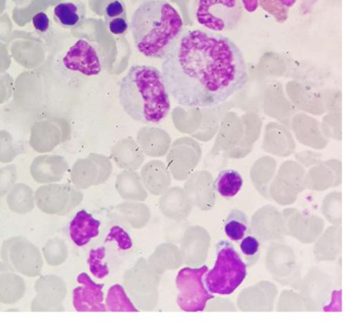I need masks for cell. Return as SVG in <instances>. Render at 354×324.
<instances>
[{
    "label": "cell",
    "mask_w": 354,
    "mask_h": 324,
    "mask_svg": "<svg viewBox=\"0 0 354 324\" xmlns=\"http://www.w3.org/2000/svg\"><path fill=\"white\" fill-rule=\"evenodd\" d=\"M169 95L187 108H212L226 102L248 82L243 53L215 31L183 30L162 59Z\"/></svg>",
    "instance_id": "cell-1"
},
{
    "label": "cell",
    "mask_w": 354,
    "mask_h": 324,
    "mask_svg": "<svg viewBox=\"0 0 354 324\" xmlns=\"http://www.w3.org/2000/svg\"><path fill=\"white\" fill-rule=\"evenodd\" d=\"M119 97L124 111L142 124H159L171 109L168 89L155 66H133L122 80Z\"/></svg>",
    "instance_id": "cell-2"
},
{
    "label": "cell",
    "mask_w": 354,
    "mask_h": 324,
    "mask_svg": "<svg viewBox=\"0 0 354 324\" xmlns=\"http://www.w3.org/2000/svg\"><path fill=\"white\" fill-rule=\"evenodd\" d=\"M130 28L136 48L142 55L162 60L184 30V24L170 2L148 0L133 13Z\"/></svg>",
    "instance_id": "cell-3"
},
{
    "label": "cell",
    "mask_w": 354,
    "mask_h": 324,
    "mask_svg": "<svg viewBox=\"0 0 354 324\" xmlns=\"http://www.w3.org/2000/svg\"><path fill=\"white\" fill-rule=\"evenodd\" d=\"M247 276V266L232 243L222 240L217 244L215 265L204 276V283L210 294H233Z\"/></svg>",
    "instance_id": "cell-4"
},
{
    "label": "cell",
    "mask_w": 354,
    "mask_h": 324,
    "mask_svg": "<svg viewBox=\"0 0 354 324\" xmlns=\"http://www.w3.org/2000/svg\"><path fill=\"white\" fill-rule=\"evenodd\" d=\"M194 15L208 30L231 31L239 24L243 8L241 0H195Z\"/></svg>",
    "instance_id": "cell-5"
},
{
    "label": "cell",
    "mask_w": 354,
    "mask_h": 324,
    "mask_svg": "<svg viewBox=\"0 0 354 324\" xmlns=\"http://www.w3.org/2000/svg\"><path fill=\"white\" fill-rule=\"evenodd\" d=\"M207 271V266L201 268L187 267L176 277V286L179 290L177 303L184 312H203L207 303L214 298V295L205 286L204 276Z\"/></svg>",
    "instance_id": "cell-6"
},
{
    "label": "cell",
    "mask_w": 354,
    "mask_h": 324,
    "mask_svg": "<svg viewBox=\"0 0 354 324\" xmlns=\"http://www.w3.org/2000/svg\"><path fill=\"white\" fill-rule=\"evenodd\" d=\"M62 71L73 77H95L102 71L101 60L97 49L90 42L80 39L62 55Z\"/></svg>",
    "instance_id": "cell-7"
},
{
    "label": "cell",
    "mask_w": 354,
    "mask_h": 324,
    "mask_svg": "<svg viewBox=\"0 0 354 324\" xmlns=\"http://www.w3.org/2000/svg\"><path fill=\"white\" fill-rule=\"evenodd\" d=\"M77 282L82 286L73 290V305L77 312H106L104 285L93 282L86 273L80 274Z\"/></svg>",
    "instance_id": "cell-8"
},
{
    "label": "cell",
    "mask_w": 354,
    "mask_h": 324,
    "mask_svg": "<svg viewBox=\"0 0 354 324\" xmlns=\"http://www.w3.org/2000/svg\"><path fill=\"white\" fill-rule=\"evenodd\" d=\"M101 222L86 211L77 212L70 224V235L75 245L84 246L100 233Z\"/></svg>",
    "instance_id": "cell-9"
},
{
    "label": "cell",
    "mask_w": 354,
    "mask_h": 324,
    "mask_svg": "<svg viewBox=\"0 0 354 324\" xmlns=\"http://www.w3.org/2000/svg\"><path fill=\"white\" fill-rule=\"evenodd\" d=\"M55 21L64 28H77L86 19V6L82 2H62L53 10Z\"/></svg>",
    "instance_id": "cell-10"
},
{
    "label": "cell",
    "mask_w": 354,
    "mask_h": 324,
    "mask_svg": "<svg viewBox=\"0 0 354 324\" xmlns=\"http://www.w3.org/2000/svg\"><path fill=\"white\" fill-rule=\"evenodd\" d=\"M244 180L239 172L233 169L222 170L214 181V189L224 198H233L243 187Z\"/></svg>",
    "instance_id": "cell-11"
},
{
    "label": "cell",
    "mask_w": 354,
    "mask_h": 324,
    "mask_svg": "<svg viewBox=\"0 0 354 324\" xmlns=\"http://www.w3.org/2000/svg\"><path fill=\"white\" fill-rule=\"evenodd\" d=\"M224 231L232 242H240L250 233L248 217L242 210L234 208L225 221Z\"/></svg>",
    "instance_id": "cell-12"
},
{
    "label": "cell",
    "mask_w": 354,
    "mask_h": 324,
    "mask_svg": "<svg viewBox=\"0 0 354 324\" xmlns=\"http://www.w3.org/2000/svg\"><path fill=\"white\" fill-rule=\"evenodd\" d=\"M239 247L247 268L252 267L258 262L260 255H261V242H260L257 236L254 235V234H247L240 241Z\"/></svg>",
    "instance_id": "cell-13"
},
{
    "label": "cell",
    "mask_w": 354,
    "mask_h": 324,
    "mask_svg": "<svg viewBox=\"0 0 354 324\" xmlns=\"http://www.w3.org/2000/svg\"><path fill=\"white\" fill-rule=\"evenodd\" d=\"M295 3L296 0H259V6L279 24L286 21Z\"/></svg>",
    "instance_id": "cell-14"
},
{
    "label": "cell",
    "mask_w": 354,
    "mask_h": 324,
    "mask_svg": "<svg viewBox=\"0 0 354 324\" xmlns=\"http://www.w3.org/2000/svg\"><path fill=\"white\" fill-rule=\"evenodd\" d=\"M106 303H108L109 309L111 312H121V310L124 312L122 306H127L130 309V312H136L131 303H129L124 289L119 285L113 286L111 288L110 292L108 294V299H106Z\"/></svg>",
    "instance_id": "cell-15"
},
{
    "label": "cell",
    "mask_w": 354,
    "mask_h": 324,
    "mask_svg": "<svg viewBox=\"0 0 354 324\" xmlns=\"http://www.w3.org/2000/svg\"><path fill=\"white\" fill-rule=\"evenodd\" d=\"M104 257H106V249L104 247L91 250L88 257V262L91 273L97 278H104L109 274L108 266L104 263Z\"/></svg>",
    "instance_id": "cell-16"
},
{
    "label": "cell",
    "mask_w": 354,
    "mask_h": 324,
    "mask_svg": "<svg viewBox=\"0 0 354 324\" xmlns=\"http://www.w3.org/2000/svg\"><path fill=\"white\" fill-rule=\"evenodd\" d=\"M108 240L117 241L118 245H119V248L121 250L131 249L133 246L131 237L119 226L113 227V229L111 230Z\"/></svg>",
    "instance_id": "cell-17"
},
{
    "label": "cell",
    "mask_w": 354,
    "mask_h": 324,
    "mask_svg": "<svg viewBox=\"0 0 354 324\" xmlns=\"http://www.w3.org/2000/svg\"><path fill=\"white\" fill-rule=\"evenodd\" d=\"M106 24L111 35H119V37L126 35L128 33L129 28H130L127 15L108 20V21H106Z\"/></svg>",
    "instance_id": "cell-18"
},
{
    "label": "cell",
    "mask_w": 354,
    "mask_h": 324,
    "mask_svg": "<svg viewBox=\"0 0 354 324\" xmlns=\"http://www.w3.org/2000/svg\"><path fill=\"white\" fill-rule=\"evenodd\" d=\"M127 15V8L122 0H113L110 2L104 11V21H108L115 17Z\"/></svg>",
    "instance_id": "cell-19"
},
{
    "label": "cell",
    "mask_w": 354,
    "mask_h": 324,
    "mask_svg": "<svg viewBox=\"0 0 354 324\" xmlns=\"http://www.w3.org/2000/svg\"><path fill=\"white\" fill-rule=\"evenodd\" d=\"M33 28L39 33H46L50 30V17L44 12H39L32 17Z\"/></svg>",
    "instance_id": "cell-20"
},
{
    "label": "cell",
    "mask_w": 354,
    "mask_h": 324,
    "mask_svg": "<svg viewBox=\"0 0 354 324\" xmlns=\"http://www.w3.org/2000/svg\"><path fill=\"white\" fill-rule=\"evenodd\" d=\"M242 3L248 12H254L259 6V0H242Z\"/></svg>",
    "instance_id": "cell-21"
},
{
    "label": "cell",
    "mask_w": 354,
    "mask_h": 324,
    "mask_svg": "<svg viewBox=\"0 0 354 324\" xmlns=\"http://www.w3.org/2000/svg\"><path fill=\"white\" fill-rule=\"evenodd\" d=\"M317 0H301V12L302 15L309 12L314 4L316 3Z\"/></svg>",
    "instance_id": "cell-22"
},
{
    "label": "cell",
    "mask_w": 354,
    "mask_h": 324,
    "mask_svg": "<svg viewBox=\"0 0 354 324\" xmlns=\"http://www.w3.org/2000/svg\"><path fill=\"white\" fill-rule=\"evenodd\" d=\"M13 2H15V4H17V6H24V4H28V2L30 1V0H12Z\"/></svg>",
    "instance_id": "cell-23"
}]
</instances>
